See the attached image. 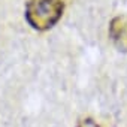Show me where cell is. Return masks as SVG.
Listing matches in <instances>:
<instances>
[{"mask_svg":"<svg viewBox=\"0 0 127 127\" xmlns=\"http://www.w3.org/2000/svg\"><path fill=\"white\" fill-rule=\"evenodd\" d=\"M63 12L61 0H29L26 5V20L36 30L52 27Z\"/></svg>","mask_w":127,"mask_h":127,"instance_id":"6da1fadb","label":"cell"},{"mask_svg":"<svg viewBox=\"0 0 127 127\" xmlns=\"http://www.w3.org/2000/svg\"><path fill=\"white\" fill-rule=\"evenodd\" d=\"M78 127H99V126L96 123H93V120H84V121L79 123Z\"/></svg>","mask_w":127,"mask_h":127,"instance_id":"7a4b0ae2","label":"cell"}]
</instances>
